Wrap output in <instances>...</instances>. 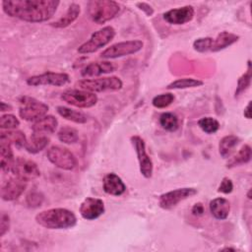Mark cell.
I'll return each instance as SVG.
<instances>
[{
  "label": "cell",
  "mask_w": 252,
  "mask_h": 252,
  "mask_svg": "<svg viewBox=\"0 0 252 252\" xmlns=\"http://www.w3.org/2000/svg\"><path fill=\"white\" fill-rule=\"evenodd\" d=\"M60 2L56 0H4L3 11L12 18L40 23L52 18Z\"/></svg>",
  "instance_id": "cell-1"
},
{
  "label": "cell",
  "mask_w": 252,
  "mask_h": 252,
  "mask_svg": "<svg viewBox=\"0 0 252 252\" xmlns=\"http://www.w3.org/2000/svg\"><path fill=\"white\" fill-rule=\"evenodd\" d=\"M35 221L48 229H66L77 223V218L70 210L54 208L38 213L35 216Z\"/></svg>",
  "instance_id": "cell-2"
},
{
  "label": "cell",
  "mask_w": 252,
  "mask_h": 252,
  "mask_svg": "<svg viewBox=\"0 0 252 252\" xmlns=\"http://www.w3.org/2000/svg\"><path fill=\"white\" fill-rule=\"evenodd\" d=\"M120 11L117 2L111 0H92L88 2V14L93 22L102 25L112 20Z\"/></svg>",
  "instance_id": "cell-3"
},
{
  "label": "cell",
  "mask_w": 252,
  "mask_h": 252,
  "mask_svg": "<svg viewBox=\"0 0 252 252\" xmlns=\"http://www.w3.org/2000/svg\"><path fill=\"white\" fill-rule=\"evenodd\" d=\"M47 111L48 105L34 97L25 95L20 98L19 114L24 120L34 122L45 116Z\"/></svg>",
  "instance_id": "cell-4"
},
{
  "label": "cell",
  "mask_w": 252,
  "mask_h": 252,
  "mask_svg": "<svg viewBox=\"0 0 252 252\" xmlns=\"http://www.w3.org/2000/svg\"><path fill=\"white\" fill-rule=\"evenodd\" d=\"M114 36L115 30L110 26L104 27L97 32H94L89 40L80 45L78 48V52L81 54L95 52L99 48L108 44Z\"/></svg>",
  "instance_id": "cell-5"
},
{
  "label": "cell",
  "mask_w": 252,
  "mask_h": 252,
  "mask_svg": "<svg viewBox=\"0 0 252 252\" xmlns=\"http://www.w3.org/2000/svg\"><path fill=\"white\" fill-rule=\"evenodd\" d=\"M81 90L91 93H100L105 91H118L123 87L122 81L118 77H105L99 79H84L76 84Z\"/></svg>",
  "instance_id": "cell-6"
},
{
  "label": "cell",
  "mask_w": 252,
  "mask_h": 252,
  "mask_svg": "<svg viewBox=\"0 0 252 252\" xmlns=\"http://www.w3.org/2000/svg\"><path fill=\"white\" fill-rule=\"evenodd\" d=\"M46 157L51 163L64 170H72L77 165L75 156L68 149L61 146L50 147L46 152Z\"/></svg>",
  "instance_id": "cell-7"
},
{
  "label": "cell",
  "mask_w": 252,
  "mask_h": 252,
  "mask_svg": "<svg viewBox=\"0 0 252 252\" xmlns=\"http://www.w3.org/2000/svg\"><path fill=\"white\" fill-rule=\"evenodd\" d=\"M61 98L68 104L80 108H89L95 105L97 102V96L94 93L77 89L66 90L62 93Z\"/></svg>",
  "instance_id": "cell-8"
},
{
  "label": "cell",
  "mask_w": 252,
  "mask_h": 252,
  "mask_svg": "<svg viewBox=\"0 0 252 252\" xmlns=\"http://www.w3.org/2000/svg\"><path fill=\"white\" fill-rule=\"evenodd\" d=\"M144 43L141 40H127V41L117 42L115 44L110 45L105 50H103L100 54V58L113 59V58L134 54L140 51Z\"/></svg>",
  "instance_id": "cell-9"
},
{
  "label": "cell",
  "mask_w": 252,
  "mask_h": 252,
  "mask_svg": "<svg viewBox=\"0 0 252 252\" xmlns=\"http://www.w3.org/2000/svg\"><path fill=\"white\" fill-rule=\"evenodd\" d=\"M11 172L26 182L33 180L40 175V170L34 161L21 157L15 158Z\"/></svg>",
  "instance_id": "cell-10"
},
{
  "label": "cell",
  "mask_w": 252,
  "mask_h": 252,
  "mask_svg": "<svg viewBox=\"0 0 252 252\" xmlns=\"http://www.w3.org/2000/svg\"><path fill=\"white\" fill-rule=\"evenodd\" d=\"M131 143L135 149V152L137 154V158L139 161L140 166V172L142 175L146 178H150L153 175L154 170V164L152 161V158L146 152V144L144 140L139 136H132L131 137Z\"/></svg>",
  "instance_id": "cell-11"
},
{
  "label": "cell",
  "mask_w": 252,
  "mask_h": 252,
  "mask_svg": "<svg viewBox=\"0 0 252 252\" xmlns=\"http://www.w3.org/2000/svg\"><path fill=\"white\" fill-rule=\"evenodd\" d=\"M197 192L198 191L195 188H178L160 195L158 204L160 208L169 210L175 207L179 202L196 195Z\"/></svg>",
  "instance_id": "cell-12"
},
{
  "label": "cell",
  "mask_w": 252,
  "mask_h": 252,
  "mask_svg": "<svg viewBox=\"0 0 252 252\" xmlns=\"http://www.w3.org/2000/svg\"><path fill=\"white\" fill-rule=\"evenodd\" d=\"M69 82V76L65 73H54V72H46L40 75L32 76L27 80V84L29 86L36 87V86H55L60 87L64 86Z\"/></svg>",
  "instance_id": "cell-13"
},
{
  "label": "cell",
  "mask_w": 252,
  "mask_h": 252,
  "mask_svg": "<svg viewBox=\"0 0 252 252\" xmlns=\"http://www.w3.org/2000/svg\"><path fill=\"white\" fill-rule=\"evenodd\" d=\"M81 216L88 220H93L104 213V203L102 200L93 197H87L80 206Z\"/></svg>",
  "instance_id": "cell-14"
},
{
  "label": "cell",
  "mask_w": 252,
  "mask_h": 252,
  "mask_svg": "<svg viewBox=\"0 0 252 252\" xmlns=\"http://www.w3.org/2000/svg\"><path fill=\"white\" fill-rule=\"evenodd\" d=\"M27 182L15 177L5 181L1 187V198L4 201H14L18 199L25 191Z\"/></svg>",
  "instance_id": "cell-15"
},
{
  "label": "cell",
  "mask_w": 252,
  "mask_h": 252,
  "mask_svg": "<svg viewBox=\"0 0 252 252\" xmlns=\"http://www.w3.org/2000/svg\"><path fill=\"white\" fill-rule=\"evenodd\" d=\"M193 17L194 9L192 6L189 5L171 9L163 14V19L171 25H183L190 22Z\"/></svg>",
  "instance_id": "cell-16"
},
{
  "label": "cell",
  "mask_w": 252,
  "mask_h": 252,
  "mask_svg": "<svg viewBox=\"0 0 252 252\" xmlns=\"http://www.w3.org/2000/svg\"><path fill=\"white\" fill-rule=\"evenodd\" d=\"M103 190L109 195L120 196L125 192L126 186L118 175L111 172L107 173L103 178Z\"/></svg>",
  "instance_id": "cell-17"
},
{
  "label": "cell",
  "mask_w": 252,
  "mask_h": 252,
  "mask_svg": "<svg viewBox=\"0 0 252 252\" xmlns=\"http://www.w3.org/2000/svg\"><path fill=\"white\" fill-rule=\"evenodd\" d=\"M58 125L57 119L52 115H45L40 119L34 121L32 126V134L34 135H43L52 134Z\"/></svg>",
  "instance_id": "cell-18"
},
{
  "label": "cell",
  "mask_w": 252,
  "mask_h": 252,
  "mask_svg": "<svg viewBox=\"0 0 252 252\" xmlns=\"http://www.w3.org/2000/svg\"><path fill=\"white\" fill-rule=\"evenodd\" d=\"M114 71V66L112 63L108 61H102V62H93L87 65L81 72L83 77H95L99 76L101 74H108Z\"/></svg>",
  "instance_id": "cell-19"
},
{
  "label": "cell",
  "mask_w": 252,
  "mask_h": 252,
  "mask_svg": "<svg viewBox=\"0 0 252 252\" xmlns=\"http://www.w3.org/2000/svg\"><path fill=\"white\" fill-rule=\"evenodd\" d=\"M0 165L4 172L12 171V167L15 161L14 154L12 151V145L5 141H0Z\"/></svg>",
  "instance_id": "cell-20"
},
{
  "label": "cell",
  "mask_w": 252,
  "mask_h": 252,
  "mask_svg": "<svg viewBox=\"0 0 252 252\" xmlns=\"http://www.w3.org/2000/svg\"><path fill=\"white\" fill-rule=\"evenodd\" d=\"M211 214L218 220H225L230 211V204L224 198H216L210 202Z\"/></svg>",
  "instance_id": "cell-21"
},
{
  "label": "cell",
  "mask_w": 252,
  "mask_h": 252,
  "mask_svg": "<svg viewBox=\"0 0 252 252\" xmlns=\"http://www.w3.org/2000/svg\"><path fill=\"white\" fill-rule=\"evenodd\" d=\"M239 36L228 32H221L220 33H219L217 35L216 38H213V42H212V47H211V51H220L222 50L226 47H228L229 45L233 44L234 42H236L238 40Z\"/></svg>",
  "instance_id": "cell-22"
},
{
  "label": "cell",
  "mask_w": 252,
  "mask_h": 252,
  "mask_svg": "<svg viewBox=\"0 0 252 252\" xmlns=\"http://www.w3.org/2000/svg\"><path fill=\"white\" fill-rule=\"evenodd\" d=\"M81 9H80V5L76 4V3H72L67 12L65 13V15L63 17H61L60 19H58L57 21L51 23L50 25L54 28L57 29H62V28H66L68 26H70L80 15Z\"/></svg>",
  "instance_id": "cell-23"
},
{
  "label": "cell",
  "mask_w": 252,
  "mask_h": 252,
  "mask_svg": "<svg viewBox=\"0 0 252 252\" xmlns=\"http://www.w3.org/2000/svg\"><path fill=\"white\" fill-rule=\"evenodd\" d=\"M0 141H5L11 145H15L17 148H25L28 142L25 134L22 131L8 130L6 132H1Z\"/></svg>",
  "instance_id": "cell-24"
},
{
  "label": "cell",
  "mask_w": 252,
  "mask_h": 252,
  "mask_svg": "<svg viewBox=\"0 0 252 252\" xmlns=\"http://www.w3.org/2000/svg\"><path fill=\"white\" fill-rule=\"evenodd\" d=\"M239 143V138L234 136V135H228V136H224L220 141V144H219V152H220V155L226 158H228L234 148L238 145Z\"/></svg>",
  "instance_id": "cell-25"
},
{
  "label": "cell",
  "mask_w": 252,
  "mask_h": 252,
  "mask_svg": "<svg viewBox=\"0 0 252 252\" xmlns=\"http://www.w3.org/2000/svg\"><path fill=\"white\" fill-rule=\"evenodd\" d=\"M49 143V139L43 135L32 134L30 141L27 142L25 149L31 154H36L42 151Z\"/></svg>",
  "instance_id": "cell-26"
},
{
  "label": "cell",
  "mask_w": 252,
  "mask_h": 252,
  "mask_svg": "<svg viewBox=\"0 0 252 252\" xmlns=\"http://www.w3.org/2000/svg\"><path fill=\"white\" fill-rule=\"evenodd\" d=\"M56 109L60 116H62L63 118H65L67 120L73 121L75 123L82 124V123H86L88 120L87 115L81 111H77V110L68 108L66 106H57Z\"/></svg>",
  "instance_id": "cell-27"
},
{
  "label": "cell",
  "mask_w": 252,
  "mask_h": 252,
  "mask_svg": "<svg viewBox=\"0 0 252 252\" xmlns=\"http://www.w3.org/2000/svg\"><path fill=\"white\" fill-rule=\"evenodd\" d=\"M251 159V148L249 145H244L239 152L227 162V167H234L239 164L247 163Z\"/></svg>",
  "instance_id": "cell-28"
},
{
  "label": "cell",
  "mask_w": 252,
  "mask_h": 252,
  "mask_svg": "<svg viewBox=\"0 0 252 252\" xmlns=\"http://www.w3.org/2000/svg\"><path fill=\"white\" fill-rule=\"evenodd\" d=\"M159 124L163 129L173 132L178 128V118L171 112H164L159 117Z\"/></svg>",
  "instance_id": "cell-29"
},
{
  "label": "cell",
  "mask_w": 252,
  "mask_h": 252,
  "mask_svg": "<svg viewBox=\"0 0 252 252\" xmlns=\"http://www.w3.org/2000/svg\"><path fill=\"white\" fill-rule=\"evenodd\" d=\"M58 139L65 143V144H74L78 141L79 139V135L76 129L69 127V126H65L62 127L59 131H58Z\"/></svg>",
  "instance_id": "cell-30"
},
{
  "label": "cell",
  "mask_w": 252,
  "mask_h": 252,
  "mask_svg": "<svg viewBox=\"0 0 252 252\" xmlns=\"http://www.w3.org/2000/svg\"><path fill=\"white\" fill-rule=\"evenodd\" d=\"M203 82L197 79L193 78H183V79H178L169 85H167L168 90L172 89H187V88H194V87H199L202 86Z\"/></svg>",
  "instance_id": "cell-31"
},
{
  "label": "cell",
  "mask_w": 252,
  "mask_h": 252,
  "mask_svg": "<svg viewBox=\"0 0 252 252\" xmlns=\"http://www.w3.org/2000/svg\"><path fill=\"white\" fill-rule=\"evenodd\" d=\"M251 83V64L250 61H248V69L246 73H244L237 82V87L235 90V97L240 95L244 91H246Z\"/></svg>",
  "instance_id": "cell-32"
},
{
  "label": "cell",
  "mask_w": 252,
  "mask_h": 252,
  "mask_svg": "<svg viewBox=\"0 0 252 252\" xmlns=\"http://www.w3.org/2000/svg\"><path fill=\"white\" fill-rule=\"evenodd\" d=\"M198 125L205 133H208V134L216 133L220 128L219 121L212 117H203L199 119Z\"/></svg>",
  "instance_id": "cell-33"
},
{
  "label": "cell",
  "mask_w": 252,
  "mask_h": 252,
  "mask_svg": "<svg viewBox=\"0 0 252 252\" xmlns=\"http://www.w3.org/2000/svg\"><path fill=\"white\" fill-rule=\"evenodd\" d=\"M173 100H174V95L170 93H167V94H161L155 96L152 100V103L157 108H164V107H167L169 104H171Z\"/></svg>",
  "instance_id": "cell-34"
},
{
  "label": "cell",
  "mask_w": 252,
  "mask_h": 252,
  "mask_svg": "<svg viewBox=\"0 0 252 252\" xmlns=\"http://www.w3.org/2000/svg\"><path fill=\"white\" fill-rule=\"evenodd\" d=\"M20 125V121L19 119L13 115V114H4L1 116L0 118V127L2 129H7V130H11V129H15Z\"/></svg>",
  "instance_id": "cell-35"
},
{
  "label": "cell",
  "mask_w": 252,
  "mask_h": 252,
  "mask_svg": "<svg viewBox=\"0 0 252 252\" xmlns=\"http://www.w3.org/2000/svg\"><path fill=\"white\" fill-rule=\"evenodd\" d=\"M213 38L212 37H200L193 42V47L198 52L211 51Z\"/></svg>",
  "instance_id": "cell-36"
},
{
  "label": "cell",
  "mask_w": 252,
  "mask_h": 252,
  "mask_svg": "<svg viewBox=\"0 0 252 252\" xmlns=\"http://www.w3.org/2000/svg\"><path fill=\"white\" fill-rule=\"evenodd\" d=\"M42 201H43V196L39 192H36V191L31 192L27 197V204L32 208L40 206Z\"/></svg>",
  "instance_id": "cell-37"
},
{
  "label": "cell",
  "mask_w": 252,
  "mask_h": 252,
  "mask_svg": "<svg viewBox=\"0 0 252 252\" xmlns=\"http://www.w3.org/2000/svg\"><path fill=\"white\" fill-rule=\"evenodd\" d=\"M232 190H233L232 181L228 177H223L219 188H218V191L220 193H223V194H228Z\"/></svg>",
  "instance_id": "cell-38"
},
{
  "label": "cell",
  "mask_w": 252,
  "mask_h": 252,
  "mask_svg": "<svg viewBox=\"0 0 252 252\" xmlns=\"http://www.w3.org/2000/svg\"><path fill=\"white\" fill-rule=\"evenodd\" d=\"M10 227V218L7 214L2 213L0 217V235L3 236Z\"/></svg>",
  "instance_id": "cell-39"
},
{
  "label": "cell",
  "mask_w": 252,
  "mask_h": 252,
  "mask_svg": "<svg viewBox=\"0 0 252 252\" xmlns=\"http://www.w3.org/2000/svg\"><path fill=\"white\" fill-rule=\"evenodd\" d=\"M137 7L142 10L147 16H152L154 14V9L152 8V6H150L148 3L145 2H139L136 4Z\"/></svg>",
  "instance_id": "cell-40"
},
{
  "label": "cell",
  "mask_w": 252,
  "mask_h": 252,
  "mask_svg": "<svg viewBox=\"0 0 252 252\" xmlns=\"http://www.w3.org/2000/svg\"><path fill=\"white\" fill-rule=\"evenodd\" d=\"M192 214L194 216H202L204 214V206L201 203H197L192 208Z\"/></svg>",
  "instance_id": "cell-41"
},
{
  "label": "cell",
  "mask_w": 252,
  "mask_h": 252,
  "mask_svg": "<svg viewBox=\"0 0 252 252\" xmlns=\"http://www.w3.org/2000/svg\"><path fill=\"white\" fill-rule=\"evenodd\" d=\"M250 108H251V101H249V102H248L247 106H246V107H245V109H244V116H245L246 118H248V119H250V118H251Z\"/></svg>",
  "instance_id": "cell-42"
},
{
  "label": "cell",
  "mask_w": 252,
  "mask_h": 252,
  "mask_svg": "<svg viewBox=\"0 0 252 252\" xmlns=\"http://www.w3.org/2000/svg\"><path fill=\"white\" fill-rule=\"evenodd\" d=\"M0 109H1V111H7V110H11V109H12V107H11L9 104L5 103L4 101H1Z\"/></svg>",
  "instance_id": "cell-43"
}]
</instances>
